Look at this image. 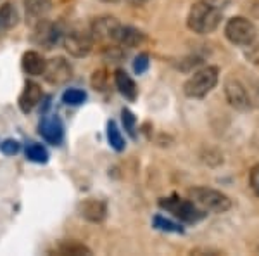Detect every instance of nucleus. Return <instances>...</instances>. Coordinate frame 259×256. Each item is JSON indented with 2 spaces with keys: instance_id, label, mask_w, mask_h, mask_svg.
<instances>
[{
  "instance_id": "obj_27",
  "label": "nucleus",
  "mask_w": 259,
  "mask_h": 256,
  "mask_svg": "<svg viewBox=\"0 0 259 256\" xmlns=\"http://www.w3.org/2000/svg\"><path fill=\"white\" fill-rule=\"evenodd\" d=\"M249 182H250V187L252 191L256 192L257 197H259V165H256L250 170V175H249Z\"/></svg>"
},
{
  "instance_id": "obj_12",
  "label": "nucleus",
  "mask_w": 259,
  "mask_h": 256,
  "mask_svg": "<svg viewBox=\"0 0 259 256\" xmlns=\"http://www.w3.org/2000/svg\"><path fill=\"white\" fill-rule=\"evenodd\" d=\"M121 23L116 21V18H109V16H106V18H99L94 21V24H92V36H94V40H109V42H114V33L118 30Z\"/></svg>"
},
{
  "instance_id": "obj_9",
  "label": "nucleus",
  "mask_w": 259,
  "mask_h": 256,
  "mask_svg": "<svg viewBox=\"0 0 259 256\" xmlns=\"http://www.w3.org/2000/svg\"><path fill=\"white\" fill-rule=\"evenodd\" d=\"M225 94L230 102V106H233L235 109L245 111L250 107V97H249V90L240 80L237 78H228L225 83Z\"/></svg>"
},
{
  "instance_id": "obj_10",
  "label": "nucleus",
  "mask_w": 259,
  "mask_h": 256,
  "mask_svg": "<svg viewBox=\"0 0 259 256\" xmlns=\"http://www.w3.org/2000/svg\"><path fill=\"white\" fill-rule=\"evenodd\" d=\"M41 97H44V92H41V87L38 83L26 82L24 83V89L19 94V99H18L19 109L23 113H31L33 109L40 104Z\"/></svg>"
},
{
  "instance_id": "obj_15",
  "label": "nucleus",
  "mask_w": 259,
  "mask_h": 256,
  "mask_svg": "<svg viewBox=\"0 0 259 256\" xmlns=\"http://www.w3.org/2000/svg\"><path fill=\"white\" fill-rule=\"evenodd\" d=\"M144 39L145 36L140 30H137L133 26H123V24H119L118 30L114 33V44H119L121 47H128V49L140 45Z\"/></svg>"
},
{
  "instance_id": "obj_4",
  "label": "nucleus",
  "mask_w": 259,
  "mask_h": 256,
  "mask_svg": "<svg viewBox=\"0 0 259 256\" xmlns=\"http://www.w3.org/2000/svg\"><path fill=\"white\" fill-rule=\"evenodd\" d=\"M159 206L171 213L175 218L187 222V224H195V222L202 220L206 216V211H202L197 204H194L190 199H182L178 196L162 197V199H159Z\"/></svg>"
},
{
  "instance_id": "obj_5",
  "label": "nucleus",
  "mask_w": 259,
  "mask_h": 256,
  "mask_svg": "<svg viewBox=\"0 0 259 256\" xmlns=\"http://www.w3.org/2000/svg\"><path fill=\"white\" fill-rule=\"evenodd\" d=\"M225 35L227 39L235 45H250L257 36V30L254 26L252 21H249L247 18H242V16H237V18H232L225 26Z\"/></svg>"
},
{
  "instance_id": "obj_13",
  "label": "nucleus",
  "mask_w": 259,
  "mask_h": 256,
  "mask_svg": "<svg viewBox=\"0 0 259 256\" xmlns=\"http://www.w3.org/2000/svg\"><path fill=\"white\" fill-rule=\"evenodd\" d=\"M78 209H80V215L85 220L94 222V224H100L107 215L106 203L100 199H85L83 203H80Z\"/></svg>"
},
{
  "instance_id": "obj_8",
  "label": "nucleus",
  "mask_w": 259,
  "mask_h": 256,
  "mask_svg": "<svg viewBox=\"0 0 259 256\" xmlns=\"http://www.w3.org/2000/svg\"><path fill=\"white\" fill-rule=\"evenodd\" d=\"M73 77V68L64 57H54V59L47 61L44 71V78L52 85H64Z\"/></svg>"
},
{
  "instance_id": "obj_1",
  "label": "nucleus",
  "mask_w": 259,
  "mask_h": 256,
  "mask_svg": "<svg viewBox=\"0 0 259 256\" xmlns=\"http://www.w3.org/2000/svg\"><path fill=\"white\" fill-rule=\"evenodd\" d=\"M221 23V11L209 0H197L194 6L190 7L187 24L192 31L199 33V35H206L212 33Z\"/></svg>"
},
{
  "instance_id": "obj_30",
  "label": "nucleus",
  "mask_w": 259,
  "mask_h": 256,
  "mask_svg": "<svg viewBox=\"0 0 259 256\" xmlns=\"http://www.w3.org/2000/svg\"><path fill=\"white\" fill-rule=\"evenodd\" d=\"M102 2H109V4H118L121 0H102Z\"/></svg>"
},
{
  "instance_id": "obj_24",
  "label": "nucleus",
  "mask_w": 259,
  "mask_h": 256,
  "mask_svg": "<svg viewBox=\"0 0 259 256\" xmlns=\"http://www.w3.org/2000/svg\"><path fill=\"white\" fill-rule=\"evenodd\" d=\"M154 224H156L157 229L161 230H166V232H183V229L177 224H173V222L166 220V218L162 216H156L154 218Z\"/></svg>"
},
{
  "instance_id": "obj_22",
  "label": "nucleus",
  "mask_w": 259,
  "mask_h": 256,
  "mask_svg": "<svg viewBox=\"0 0 259 256\" xmlns=\"http://www.w3.org/2000/svg\"><path fill=\"white\" fill-rule=\"evenodd\" d=\"M85 99H87V94L78 89H69L62 95V100H64L66 104H69V106H78V104H81Z\"/></svg>"
},
{
  "instance_id": "obj_11",
  "label": "nucleus",
  "mask_w": 259,
  "mask_h": 256,
  "mask_svg": "<svg viewBox=\"0 0 259 256\" xmlns=\"http://www.w3.org/2000/svg\"><path fill=\"white\" fill-rule=\"evenodd\" d=\"M40 135L54 145L61 144L62 137H64V128H62L61 120L57 116H45L40 121Z\"/></svg>"
},
{
  "instance_id": "obj_18",
  "label": "nucleus",
  "mask_w": 259,
  "mask_h": 256,
  "mask_svg": "<svg viewBox=\"0 0 259 256\" xmlns=\"http://www.w3.org/2000/svg\"><path fill=\"white\" fill-rule=\"evenodd\" d=\"M18 11L11 2H6L0 6V33L9 31L18 24Z\"/></svg>"
},
{
  "instance_id": "obj_16",
  "label": "nucleus",
  "mask_w": 259,
  "mask_h": 256,
  "mask_svg": "<svg viewBox=\"0 0 259 256\" xmlns=\"http://www.w3.org/2000/svg\"><path fill=\"white\" fill-rule=\"evenodd\" d=\"M21 66H23V71L26 75L41 77L45 71V66H47V61H45L44 56H41L40 52H36V50H28V52L23 54Z\"/></svg>"
},
{
  "instance_id": "obj_3",
  "label": "nucleus",
  "mask_w": 259,
  "mask_h": 256,
  "mask_svg": "<svg viewBox=\"0 0 259 256\" xmlns=\"http://www.w3.org/2000/svg\"><path fill=\"white\" fill-rule=\"evenodd\" d=\"M218 77H220L218 68H214V66H207V68L195 71V73L185 82L183 92H185L187 97H192V99L206 97V95L216 87Z\"/></svg>"
},
{
  "instance_id": "obj_6",
  "label": "nucleus",
  "mask_w": 259,
  "mask_h": 256,
  "mask_svg": "<svg viewBox=\"0 0 259 256\" xmlns=\"http://www.w3.org/2000/svg\"><path fill=\"white\" fill-rule=\"evenodd\" d=\"M94 42L95 40L92 33L80 30V28H73L69 31H64V35H62V45L74 57L89 56L94 49Z\"/></svg>"
},
{
  "instance_id": "obj_21",
  "label": "nucleus",
  "mask_w": 259,
  "mask_h": 256,
  "mask_svg": "<svg viewBox=\"0 0 259 256\" xmlns=\"http://www.w3.org/2000/svg\"><path fill=\"white\" fill-rule=\"evenodd\" d=\"M107 138H109V144L116 151L124 149V138L121 135V132L118 130V127H116L114 121H109V123H107Z\"/></svg>"
},
{
  "instance_id": "obj_7",
  "label": "nucleus",
  "mask_w": 259,
  "mask_h": 256,
  "mask_svg": "<svg viewBox=\"0 0 259 256\" xmlns=\"http://www.w3.org/2000/svg\"><path fill=\"white\" fill-rule=\"evenodd\" d=\"M35 30H33V42L36 45L44 49H54L59 42H62V35L64 31L61 30L59 24L52 23L47 18L38 21L36 24H33Z\"/></svg>"
},
{
  "instance_id": "obj_19",
  "label": "nucleus",
  "mask_w": 259,
  "mask_h": 256,
  "mask_svg": "<svg viewBox=\"0 0 259 256\" xmlns=\"http://www.w3.org/2000/svg\"><path fill=\"white\" fill-rule=\"evenodd\" d=\"M59 256H81V254H92L90 247L78 241H62L59 246L56 247V251Z\"/></svg>"
},
{
  "instance_id": "obj_14",
  "label": "nucleus",
  "mask_w": 259,
  "mask_h": 256,
  "mask_svg": "<svg viewBox=\"0 0 259 256\" xmlns=\"http://www.w3.org/2000/svg\"><path fill=\"white\" fill-rule=\"evenodd\" d=\"M23 2L24 11H26V21H30L31 24L45 19L52 11V0H23Z\"/></svg>"
},
{
  "instance_id": "obj_28",
  "label": "nucleus",
  "mask_w": 259,
  "mask_h": 256,
  "mask_svg": "<svg viewBox=\"0 0 259 256\" xmlns=\"http://www.w3.org/2000/svg\"><path fill=\"white\" fill-rule=\"evenodd\" d=\"M249 90V97H250V106H259V83H254V89Z\"/></svg>"
},
{
  "instance_id": "obj_20",
  "label": "nucleus",
  "mask_w": 259,
  "mask_h": 256,
  "mask_svg": "<svg viewBox=\"0 0 259 256\" xmlns=\"http://www.w3.org/2000/svg\"><path fill=\"white\" fill-rule=\"evenodd\" d=\"M26 158L30 159V161H35V163H47L49 161V153L41 144H30L26 148Z\"/></svg>"
},
{
  "instance_id": "obj_26",
  "label": "nucleus",
  "mask_w": 259,
  "mask_h": 256,
  "mask_svg": "<svg viewBox=\"0 0 259 256\" xmlns=\"http://www.w3.org/2000/svg\"><path fill=\"white\" fill-rule=\"evenodd\" d=\"M149 68V54H140L139 57L135 59V62H133V69H135V73H145Z\"/></svg>"
},
{
  "instance_id": "obj_2",
  "label": "nucleus",
  "mask_w": 259,
  "mask_h": 256,
  "mask_svg": "<svg viewBox=\"0 0 259 256\" xmlns=\"http://www.w3.org/2000/svg\"><path fill=\"white\" fill-rule=\"evenodd\" d=\"M189 199L202 211L211 213H225L232 208V201L223 192L214 191L209 187H194L189 191Z\"/></svg>"
},
{
  "instance_id": "obj_25",
  "label": "nucleus",
  "mask_w": 259,
  "mask_h": 256,
  "mask_svg": "<svg viewBox=\"0 0 259 256\" xmlns=\"http://www.w3.org/2000/svg\"><path fill=\"white\" fill-rule=\"evenodd\" d=\"M19 149H21L19 142L12 140V138H7V140H4L2 144H0V151H2L4 154H7V156H14V154H18Z\"/></svg>"
},
{
  "instance_id": "obj_29",
  "label": "nucleus",
  "mask_w": 259,
  "mask_h": 256,
  "mask_svg": "<svg viewBox=\"0 0 259 256\" xmlns=\"http://www.w3.org/2000/svg\"><path fill=\"white\" fill-rule=\"evenodd\" d=\"M128 4H132V6H144V4H147L149 0H126Z\"/></svg>"
},
{
  "instance_id": "obj_17",
  "label": "nucleus",
  "mask_w": 259,
  "mask_h": 256,
  "mask_svg": "<svg viewBox=\"0 0 259 256\" xmlns=\"http://www.w3.org/2000/svg\"><path fill=\"white\" fill-rule=\"evenodd\" d=\"M114 83L118 87L119 94L128 100H135L139 95V89H137V83L133 82V78L128 73H124L123 69H118L114 73Z\"/></svg>"
},
{
  "instance_id": "obj_23",
  "label": "nucleus",
  "mask_w": 259,
  "mask_h": 256,
  "mask_svg": "<svg viewBox=\"0 0 259 256\" xmlns=\"http://www.w3.org/2000/svg\"><path fill=\"white\" fill-rule=\"evenodd\" d=\"M121 120H123V125H124V130L130 133L132 137H135V125H137V120L135 116H133L132 111H128V109H123L121 111Z\"/></svg>"
}]
</instances>
